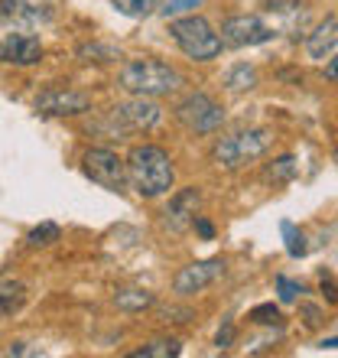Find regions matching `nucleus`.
Here are the masks:
<instances>
[{
  "label": "nucleus",
  "mask_w": 338,
  "mask_h": 358,
  "mask_svg": "<svg viewBox=\"0 0 338 358\" xmlns=\"http://www.w3.org/2000/svg\"><path fill=\"white\" fill-rule=\"evenodd\" d=\"M127 166V182L137 189V196L143 199H156L163 192L172 189V179H176V170H172V160L169 153L156 143H140L133 147L131 157L124 160Z\"/></svg>",
  "instance_id": "1"
},
{
  "label": "nucleus",
  "mask_w": 338,
  "mask_h": 358,
  "mask_svg": "<svg viewBox=\"0 0 338 358\" xmlns=\"http://www.w3.org/2000/svg\"><path fill=\"white\" fill-rule=\"evenodd\" d=\"M121 88L140 98H163L182 88V76L160 59H133L121 69Z\"/></svg>",
  "instance_id": "2"
},
{
  "label": "nucleus",
  "mask_w": 338,
  "mask_h": 358,
  "mask_svg": "<svg viewBox=\"0 0 338 358\" xmlns=\"http://www.w3.org/2000/svg\"><path fill=\"white\" fill-rule=\"evenodd\" d=\"M169 36L176 43L189 59H196V62H212V59L221 56V36H218L212 23L205 17H198V13H189V17H176L169 23Z\"/></svg>",
  "instance_id": "3"
},
{
  "label": "nucleus",
  "mask_w": 338,
  "mask_h": 358,
  "mask_svg": "<svg viewBox=\"0 0 338 358\" xmlns=\"http://www.w3.org/2000/svg\"><path fill=\"white\" fill-rule=\"evenodd\" d=\"M273 134L267 127H251V131H237L231 137H221L215 143V160L225 170H241L247 163L260 160L263 153L270 150Z\"/></svg>",
  "instance_id": "4"
},
{
  "label": "nucleus",
  "mask_w": 338,
  "mask_h": 358,
  "mask_svg": "<svg viewBox=\"0 0 338 358\" xmlns=\"http://www.w3.org/2000/svg\"><path fill=\"white\" fill-rule=\"evenodd\" d=\"M160 121H163L160 104L153 101V98L133 94L131 101L114 104L111 114H108V121H104L101 127H111V137H117V134H131V131H150V127H156ZM117 141H121V137H117Z\"/></svg>",
  "instance_id": "5"
},
{
  "label": "nucleus",
  "mask_w": 338,
  "mask_h": 358,
  "mask_svg": "<svg viewBox=\"0 0 338 358\" xmlns=\"http://www.w3.org/2000/svg\"><path fill=\"white\" fill-rule=\"evenodd\" d=\"M176 117L192 134H215L225 124V108L205 92H192L176 104Z\"/></svg>",
  "instance_id": "6"
},
{
  "label": "nucleus",
  "mask_w": 338,
  "mask_h": 358,
  "mask_svg": "<svg viewBox=\"0 0 338 358\" xmlns=\"http://www.w3.org/2000/svg\"><path fill=\"white\" fill-rule=\"evenodd\" d=\"M82 170L91 182H98V186L108 189V192H124V189H127V166H124L121 157L114 150H108V147H91V150L84 153Z\"/></svg>",
  "instance_id": "7"
},
{
  "label": "nucleus",
  "mask_w": 338,
  "mask_h": 358,
  "mask_svg": "<svg viewBox=\"0 0 338 358\" xmlns=\"http://www.w3.org/2000/svg\"><path fill=\"white\" fill-rule=\"evenodd\" d=\"M277 36L267 20L257 17V13H237V17H228L221 23V46H235V49H244V46H263Z\"/></svg>",
  "instance_id": "8"
},
{
  "label": "nucleus",
  "mask_w": 338,
  "mask_h": 358,
  "mask_svg": "<svg viewBox=\"0 0 338 358\" xmlns=\"http://www.w3.org/2000/svg\"><path fill=\"white\" fill-rule=\"evenodd\" d=\"M221 273H225V261H221V257L196 261V264L182 267V271L176 273V280H172V290H176L179 296H192V293H202L205 287H212V283H215Z\"/></svg>",
  "instance_id": "9"
},
{
  "label": "nucleus",
  "mask_w": 338,
  "mask_h": 358,
  "mask_svg": "<svg viewBox=\"0 0 338 358\" xmlns=\"http://www.w3.org/2000/svg\"><path fill=\"white\" fill-rule=\"evenodd\" d=\"M88 108H91V94L72 92V88H49L36 98V111L49 117H72V114H84Z\"/></svg>",
  "instance_id": "10"
},
{
  "label": "nucleus",
  "mask_w": 338,
  "mask_h": 358,
  "mask_svg": "<svg viewBox=\"0 0 338 358\" xmlns=\"http://www.w3.org/2000/svg\"><path fill=\"white\" fill-rule=\"evenodd\" d=\"M267 27L273 33H286V36H300L309 27V10L300 0H277L267 3Z\"/></svg>",
  "instance_id": "11"
},
{
  "label": "nucleus",
  "mask_w": 338,
  "mask_h": 358,
  "mask_svg": "<svg viewBox=\"0 0 338 358\" xmlns=\"http://www.w3.org/2000/svg\"><path fill=\"white\" fill-rule=\"evenodd\" d=\"M39 59H43L39 36H29V33L0 36V62H7V66H36Z\"/></svg>",
  "instance_id": "12"
},
{
  "label": "nucleus",
  "mask_w": 338,
  "mask_h": 358,
  "mask_svg": "<svg viewBox=\"0 0 338 358\" xmlns=\"http://www.w3.org/2000/svg\"><path fill=\"white\" fill-rule=\"evenodd\" d=\"M198 206H202L198 186H189V189H182V192H176L166 206V228L176 231V235L186 231V228H192V218L198 215Z\"/></svg>",
  "instance_id": "13"
},
{
  "label": "nucleus",
  "mask_w": 338,
  "mask_h": 358,
  "mask_svg": "<svg viewBox=\"0 0 338 358\" xmlns=\"http://www.w3.org/2000/svg\"><path fill=\"white\" fill-rule=\"evenodd\" d=\"M52 20V7L39 0H0V23H20V27H39Z\"/></svg>",
  "instance_id": "14"
},
{
  "label": "nucleus",
  "mask_w": 338,
  "mask_h": 358,
  "mask_svg": "<svg viewBox=\"0 0 338 358\" xmlns=\"http://www.w3.org/2000/svg\"><path fill=\"white\" fill-rule=\"evenodd\" d=\"M335 46H338V20H335V13H329L325 23H319L306 36V52L316 62H325L329 56H335Z\"/></svg>",
  "instance_id": "15"
},
{
  "label": "nucleus",
  "mask_w": 338,
  "mask_h": 358,
  "mask_svg": "<svg viewBox=\"0 0 338 358\" xmlns=\"http://www.w3.org/2000/svg\"><path fill=\"white\" fill-rule=\"evenodd\" d=\"M27 303V287L20 280H0V316H13Z\"/></svg>",
  "instance_id": "16"
},
{
  "label": "nucleus",
  "mask_w": 338,
  "mask_h": 358,
  "mask_svg": "<svg viewBox=\"0 0 338 358\" xmlns=\"http://www.w3.org/2000/svg\"><path fill=\"white\" fill-rule=\"evenodd\" d=\"M153 303H156V296H153L150 290H117L114 293V306L124 313H143V310H150Z\"/></svg>",
  "instance_id": "17"
},
{
  "label": "nucleus",
  "mask_w": 338,
  "mask_h": 358,
  "mask_svg": "<svg viewBox=\"0 0 338 358\" xmlns=\"http://www.w3.org/2000/svg\"><path fill=\"white\" fill-rule=\"evenodd\" d=\"M280 231H283V245H286V255L290 257H306L309 255V245H306L302 228H296L293 222H280Z\"/></svg>",
  "instance_id": "18"
},
{
  "label": "nucleus",
  "mask_w": 338,
  "mask_h": 358,
  "mask_svg": "<svg viewBox=\"0 0 338 358\" xmlns=\"http://www.w3.org/2000/svg\"><path fill=\"white\" fill-rule=\"evenodd\" d=\"M176 355H182V342L176 339H153L150 345L133 352V358H176Z\"/></svg>",
  "instance_id": "19"
},
{
  "label": "nucleus",
  "mask_w": 338,
  "mask_h": 358,
  "mask_svg": "<svg viewBox=\"0 0 338 358\" xmlns=\"http://www.w3.org/2000/svg\"><path fill=\"white\" fill-rule=\"evenodd\" d=\"M225 85H228V92H247V88L257 85V69L241 62V66H235L225 76Z\"/></svg>",
  "instance_id": "20"
},
{
  "label": "nucleus",
  "mask_w": 338,
  "mask_h": 358,
  "mask_svg": "<svg viewBox=\"0 0 338 358\" xmlns=\"http://www.w3.org/2000/svg\"><path fill=\"white\" fill-rule=\"evenodd\" d=\"M111 3L117 13H124V17H131V20H143V17H150L153 10H160V0H111Z\"/></svg>",
  "instance_id": "21"
},
{
  "label": "nucleus",
  "mask_w": 338,
  "mask_h": 358,
  "mask_svg": "<svg viewBox=\"0 0 338 358\" xmlns=\"http://www.w3.org/2000/svg\"><path fill=\"white\" fill-rule=\"evenodd\" d=\"M296 173H300V163H296V157H277V160L267 166V179L270 182H290V179H296Z\"/></svg>",
  "instance_id": "22"
},
{
  "label": "nucleus",
  "mask_w": 338,
  "mask_h": 358,
  "mask_svg": "<svg viewBox=\"0 0 338 358\" xmlns=\"http://www.w3.org/2000/svg\"><path fill=\"white\" fill-rule=\"evenodd\" d=\"M59 235H62V231H59L56 222H43V225H36V228H33V231L27 235V245H29V248H46V245H56Z\"/></svg>",
  "instance_id": "23"
},
{
  "label": "nucleus",
  "mask_w": 338,
  "mask_h": 358,
  "mask_svg": "<svg viewBox=\"0 0 338 358\" xmlns=\"http://www.w3.org/2000/svg\"><path fill=\"white\" fill-rule=\"evenodd\" d=\"M121 56L114 46H104V43H88V46L78 49V59L82 62H114V59Z\"/></svg>",
  "instance_id": "24"
},
{
  "label": "nucleus",
  "mask_w": 338,
  "mask_h": 358,
  "mask_svg": "<svg viewBox=\"0 0 338 358\" xmlns=\"http://www.w3.org/2000/svg\"><path fill=\"white\" fill-rule=\"evenodd\" d=\"M251 322H257V326H280L283 316L273 303H260V306H254L251 310Z\"/></svg>",
  "instance_id": "25"
},
{
  "label": "nucleus",
  "mask_w": 338,
  "mask_h": 358,
  "mask_svg": "<svg viewBox=\"0 0 338 358\" xmlns=\"http://www.w3.org/2000/svg\"><path fill=\"white\" fill-rule=\"evenodd\" d=\"M277 293H280V300L283 303H296L302 296V293H306V287H302L300 280H293V277H277Z\"/></svg>",
  "instance_id": "26"
},
{
  "label": "nucleus",
  "mask_w": 338,
  "mask_h": 358,
  "mask_svg": "<svg viewBox=\"0 0 338 358\" xmlns=\"http://www.w3.org/2000/svg\"><path fill=\"white\" fill-rule=\"evenodd\" d=\"M196 7H202V0H166L160 7V13L163 17H179V13H189V10H196Z\"/></svg>",
  "instance_id": "27"
},
{
  "label": "nucleus",
  "mask_w": 338,
  "mask_h": 358,
  "mask_svg": "<svg viewBox=\"0 0 338 358\" xmlns=\"http://www.w3.org/2000/svg\"><path fill=\"white\" fill-rule=\"evenodd\" d=\"M231 342H235V326H231V322H225V326L218 329V336H215V345H218V349H231Z\"/></svg>",
  "instance_id": "28"
},
{
  "label": "nucleus",
  "mask_w": 338,
  "mask_h": 358,
  "mask_svg": "<svg viewBox=\"0 0 338 358\" xmlns=\"http://www.w3.org/2000/svg\"><path fill=\"white\" fill-rule=\"evenodd\" d=\"M163 322H192V310H176V306H169V310H163Z\"/></svg>",
  "instance_id": "29"
},
{
  "label": "nucleus",
  "mask_w": 338,
  "mask_h": 358,
  "mask_svg": "<svg viewBox=\"0 0 338 358\" xmlns=\"http://www.w3.org/2000/svg\"><path fill=\"white\" fill-rule=\"evenodd\" d=\"M192 228H196L198 235L202 238H215V225H212V222H205V218H192Z\"/></svg>",
  "instance_id": "30"
},
{
  "label": "nucleus",
  "mask_w": 338,
  "mask_h": 358,
  "mask_svg": "<svg viewBox=\"0 0 338 358\" xmlns=\"http://www.w3.org/2000/svg\"><path fill=\"white\" fill-rule=\"evenodd\" d=\"M302 310V316H306V326H319L322 322V313L316 310V306H309V303H306V306H300Z\"/></svg>",
  "instance_id": "31"
},
{
  "label": "nucleus",
  "mask_w": 338,
  "mask_h": 358,
  "mask_svg": "<svg viewBox=\"0 0 338 358\" xmlns=\"http://www.w3.org/2000/svg\"><path fill=\"white\" fill-rule=\"evenodd\" d=\"M3 355H39V349H27V342H17V345L7 349Z\"/></svg>",
  "instance_id": "32"
},
{
  "label": "nucleus",
  "mask_w": 338,
  "mask_h": 358,
  "mask_svg": "<svg viewBox=\"0 0 338 358\" xmlns=\"http://www.w3.org/2000/svg\"><path fill=\"white\" fill-rule=\"evenodd\" d=\"M325 62H329V66H325V78H329V82H335V72H338V62H335V56H329V59H325Z\"/></svg>",
  "instance_id": "33"
}]
</instances>
